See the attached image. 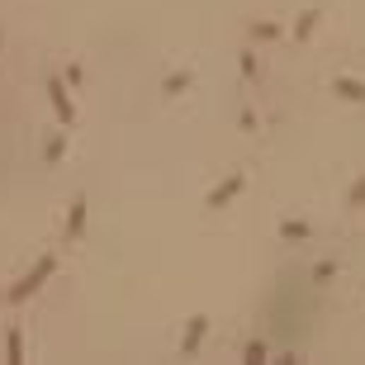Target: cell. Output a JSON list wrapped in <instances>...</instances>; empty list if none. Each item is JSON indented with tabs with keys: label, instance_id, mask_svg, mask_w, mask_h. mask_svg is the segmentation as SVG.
<instances>
[{
	"label": "cell",
	"instance_id": "cell-6",
	"mask_svg": "<svg viewBox=\"0 0 365 365\" xmlns=\"http://www.w3.org/2000/svg\"><path fill=\"white\" fill-rule=\"evenodd\" d=\"M66 228H71V233H81V228H86V199H76V204H71V219H66Z\"/></svg>",
	"mask_w": 365,
	"mask_h": 365
},
{
	"label": "cell",
	"instance_id": "cell-4",
	"mask_svg": "<svg viewBox=\"0 0 365 365\" xmlns=\"http://www.w3.org/2000/svg\"><path fill=\"white\" fill-rule=\"evenodd\" d=\"M204 328H209L204 318H195V328H190V332H185V342H180V351H185V356H190V351L199 347V342H204Z\"/></svg>",
	"mask_w": 365,
	"mask_h": 365
},
{
	"label": "cell",
	"instance_id": "cell-2",
	"mask_svg": "<svg viewBox=\"0 0 365 365\" xmlns=\"http://www.w3.org/2000/svg\"><path fill=\"white\" fill-rule=\"evenodd\" d=\"M238 190H242V175H233L228 185H219V190L209 195V209H223V204H228V199H233V195H238Z\"/></svg>",
	"mask_w": 365,
	"mask_h": 365
},
{
	"label": "cell",
	"instance_id": "cell-7",
	"mask_svg": "<svg viewBox=\"0 0 365 365\" xmlns=\"http://www.w3.org/2000/svg\"><path fill=\"white\" fill-rule=\"evenodd\" d=\"M285 238H289V242H299V238H308V223H285Z\"/></svg>",
	"mask_w": 365,
	"mask_h": 365
},
{
	"label": "cell",
	"instance_id": "cell-3",
	"mask_svg": "<svg viewBox=\"0 0 365 365\" xmlns=\"http://www.w3.org/2000/svg\"><path fill=\"white\" fill-rule=\"evenodd\" d=\"M48 91H52V105H57V114H62V124H71V100H66V91H62V81H52Z\"/></svg>",
	"mask_w": 365,
	"mask_h": 365
},
{
	"label": "cell",
	"instance_id": "cell-1",
	"mask_svg": "<svg viewBox=\"0 0 365 365\" xmlns=\"http://www.w3.org/2000/svg\"><path fill=\"white\" fill-rule=\"evenodd\" d=\"M48 275H52V256H43V261H38V270H29V275H24V280H19V285L10 289V294H5V299H10V303H19V299H29V294H33V289H38V285H43V280H48Z\"/></svg>",
	"mask_w": 365,
	"mask_h": 365
},
{
	"label": "cell",
	"instance_id": "cell-5",
	"mask_svg": "<svg viewBox=\"0 0 365 365\" xmlns=\"http://www.w3.org/2000/svg\"><path fill=\"white\" fill-rule=\"evenodd\" d=\"M337 95H347V100H365V86H361V81H337Z\"/></svg>",
	"mask_w": 365,
	"mask_h": 365
},
{
	"label": "cell",
	"instance_id": "cell-8",
	"mask_svg": "<svg viewBox=\"0 0 365 365\" xmlns=\"http://www.w3.org/2000/svg\"><path fill=\"white\" fill-rule=\"evenodd\" d=\"M351 204H365V180L356 185V190H351Z\"/></svg>",
	"mask_w": 365,
	"mask_h": 365
}]
</instances>
